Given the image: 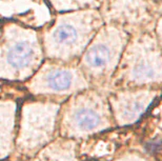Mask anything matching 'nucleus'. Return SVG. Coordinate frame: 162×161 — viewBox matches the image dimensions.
<instances>
[{
  "label": "nucleus",
  "mask_w": 162,
  "mask_h": 161,
  "mask_svg": "<svg viewBox=\"0 0 162 161\" xmlns=\"http://www.w3.org/2000/svg\"><path fill=\"white\" fill-rule=\"evenodd\" d=\"M32 56V48L28 43L21 42L11 48L7 55V60L14 67H23L28 63Z\"/></svg>",
  "instance_id": "nucleus-1"
},
{
  "label": "nucleus",
  "mask_w": 162,
  "mask_h": 161,
  "mask_svg": "<svg viewBox=\"0 0 162 161\" xmlns=\"http://www.w3.org/2000/svg\"><path fill=\"white\" fill-rule=\"evenodd\" d=\"M47 82L50 86L56 91L66 90L72 83V75L66 71L53 72L47 77Z\"/></svg>",
  "instance_id": "nucleus-2"
},
{
  "label": "nucleus",
  "mask_w": 162,
  "mask_h": 161,
  "mask_svg": "<svg viewBox=\"0 0 162 161\" xmlns=\"http://www.w3.org/2000/svg\"><path fill=\"white\" fill-rule=\"evenodd\" d=\"M109 51L107 46L104 45H97L90 48L86 56V60L92 67H99L104 65L109 61Z\"/></svg>",
  "instance_id": "nucleus-3"
},
{
  "label": "nucleus",
  "mask_w": 162,
  "mask_h": 161,
  "mask_svg": "<svg viewBox=\"0 0 162 161\" xmlns=\"http://www.w3.org/2000/svg\"><path fill=\"white\" fill-rule=\"evenodd\" d=\"M76 122L82 130H92L99 123V116L92 110H81L76 114Z\"/></svg>",
  "instance_id": "nucleus-4"
},
{
  "label": "nucleus",
  "mask_w": 162,
  "mask_h": 161,
  "mask_svg": "<svg viewBox=\"0 0 162 161\" xmlns=\"http://www.w3.org/2000/svg\"><path fill=\"white\" fill-rule=\"evenodd\" d=\"M54 38L59 43H73L77 38V32L72 26L63 24L54 33Z\"/></svg>",
  "instance_id": "nucleus-5"
},
{
  "label": "nucleus",
  "mask_w": 162,
  "mask_h": 161,
  "mask_svg": "<svg viewBox=\"0 0 162 161\" xmlns=\"http://www.w3.org/2000/svg\"><path fill=\"white\" fill-rule=\"evenodd\" d=\"M134 74L137 78H152L154 76V69L144 62L139 63L134 69Z\"/></svg>",
  "instance_id": "nucleus-6"
},
{
  "label": "nucleus",
  "mask_w": 162,
  "mask_h": 161,
  "mask_svg": "<svg viewBox=\"0 0 162 161\" xmlns=\"http://www.w3.org/2000/svg\"><path fill=\"white\" fill-rule=\"evenodd\" d=\"M142 110V104L140 102H132L125 108V114L128 115L130 117L137 115L141 112Z\"/></svg>",
  "instance_id": "nucleus-7"
}]
</instances>
